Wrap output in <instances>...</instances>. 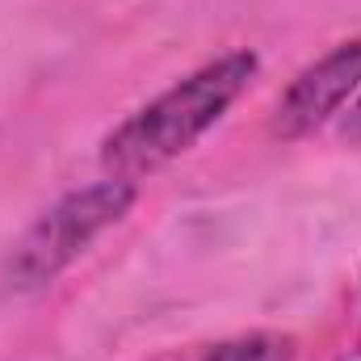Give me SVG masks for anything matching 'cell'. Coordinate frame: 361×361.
<instances>
[{
  "label": "cell",
  "instance_id": "cell-2",
  "mask_svg": "<svg viewBox=\"0 0 361 361\" xmlns=\"http://www.w3.org/2000/svg\"><path fill=\"white\" fill-rule=\"evenodd\" d=\"M135 180L105 177L59 197L13 248L8 257V286L13 290H38L51 286L59 273L68 269L101 231H109L130 206H135Z\"/></svg>",
  "mask_w": 361,
  "mask_h": 361
},
{
  "label": "cell",
  "instance_id": "cell-1",
  "mask_svg": "<svg viewBox=\"0 0 361 361\" xmlns=\"http://www.w3.org/2000/svg\"><path fill=\"white\" fill-rule=\"evenodd\" d=\"M252 76H257L252 51H227L210 59L206 68L189 72L173 89L139 105L126 122H118L101 139V164L109 169V177L122 180H139L173 164L240 101Z\"/></svg>",
  "mask_w": 361,
  "mask_h": 361
},
{
  "label": "cell",
  "instance_id": "cell-4",
  "mask_svg": "<svg viewBox=\"0 0 361 361\" xmlns=\"http://www.w3.org/2000/svg\"><path fill=\"white\" fill-rule=\"evenodd\" d=\"M206 361H294V341L277 336V332H252V336L214 345Z\"/></svg>",
  "mask_w": 361,
  "mask_h": 361
},
{
  "label": "cell",
  "instance_id": "cell-3",
  "mask_svg": "<svg viewBox=\"0 0 361 361\" xmlns=\"http://www.w3.org/2000/svg\"><path fill=\"white\" fill-rule=\"evenodd\" d=\"M361 89V38L332 47L324 59L302 68L273 109V135L302 139L315 135L328 118L345 109V101Z\"/></svg>",
  "mask_w": 361,
  "mask_h": 361
},
{
  "label": "cell",
  "instance_id": "cell-5",
  "mask_svg": "<svg viewBox=\"0 0 361 361\" xmlns=\"http://www.w3.org/2000/svg\"><path fill=\"white\" fill-rule=\"evenodd\" d=\"M341 135H345L349 143H361V97L349 105V114H345V122H341Z\"/></svg>",
  "mask_w": 361,
  "mask_h": 361
}]
</instances>
